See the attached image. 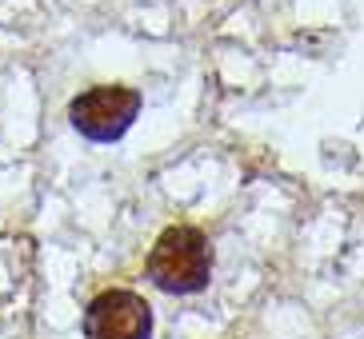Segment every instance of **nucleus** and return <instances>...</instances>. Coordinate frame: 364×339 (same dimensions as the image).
I'll return each mask as SVG.
<instances>
[{
  "instance_id": "1",
  "label": "nucleus",
  "mask_w": 364,
  "mask_h": 339,
  "mask_svg": "<svg viewBox=\"0 0 364 339\" xmlns=\"http://www.w3.org/2000/svg\"><path fill=\"white\" fill-rule=\"evenodd\" d=\"M213 276V244L200 228L176 223L149 252V279L168 296H193Z\"/></svg>"
},
{
  "instance_id": "2",
  "label": "nucleus",
  "mask_w": 364,
  "mask_h": 339,
  "mask_svg": "<svg viewBox=\"0 0 364 339\" xmlns=\"http://www.w3.org/2000/svg\"><path fill=\"white\" fill-rule=\"evenodd\" d=\"M140 112V96L132 88H120V84H100V88H88L73 100L68 116H73V128L80 136L97 140V144H112L120 140L124 132L132 128Z\"/></svg>"
},
{
  "instance_id": "3",
  "label": "nucleus",
  "mask_w": 364,
  "mask_h": 339,
  "mask_svg": "<svg viewBox=\"0 0 364 339\" xmlns=\"http://www.w3.org/2000/svg\"><path fill=\"white\" fill-rule=\"evenodd\" d=\"M85 339H152V308L129 287H108L85 308Z\"/></svg>"
}]
</instances>
